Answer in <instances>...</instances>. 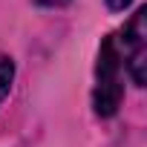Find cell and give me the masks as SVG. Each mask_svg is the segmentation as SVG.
I'll use <instances>...</instances> for the list:
<instances>
[{"label": "cell", "instance_id": "cell-1", "mask_svg": "<svg viewBox=\"0 0 147 147\" xmlns=\"http://www.w3.org/2000/svg\"><path fill=\"white\" fill-rule=\"evenodd\" d=\"M124 63L115 46V38H104L101 49H98V63H95V87H92V107L95 115L110 118L115 115V110L121 107L124 98Z\"/></svg>", "mask_w": 147, "mask_h": 147}, {"label": "cell", "instance_id": "cell-2", "mask_svg": "<svg viewBox=\"0 0 147 147\" xmlns=\"http://www.w3.org/2000/svg\"><path fill=\"white\" fill-rule=\"evenodd\" d=\"M115 46H118L121 63H127V69H130L133 84L144 87V69H147V9H138L130 18V23L115 38Z\"/></svg>", "mask_w": 147, "mask_h": 147}, {"label": "cell", "instance_id": "cell-3", "mask_svg": "<svg viewBox=\"0 0 147 147\" xmlns=\"http://www.w3.org/2000/svg\"><path fill=\"white\" fill-rule=\"evenodd\" d=\"M12 81H15V63H12V58L0 55V101H3V98L9 95V90H12Z\"/></svg>", "mask_w": 147, "mask_h": 147}, {"label": "cell", "instance_id": "cell-4", "mask_svg": "<svg viewBox=\"0 0 147 147\" xmlns=\"http://www.w3.org/2000/svg\"><path fill=\"white\" fill-rule=\"evenodd\" d=\"M133 3V0H107V6L113 9V12H121V9H127Z\"/></svg>", "mask_w": 147, "mask_h": 147}, {"label": "cell", "instance_id": "cell-5", "mask_svg": "<svg viewBox=\"0 0 147 147\" xmlns=\"http://www.w3.org/2000/svg\"><path fill=\"white\" fill-rule=\"evenodd\" d=\"M40 6H63V3H69V0H38Z\"/></svg>", "mask_w": 147, "mask_h": 147}]
</instances>
